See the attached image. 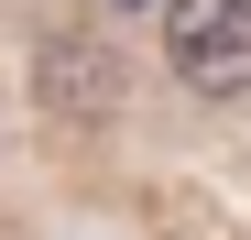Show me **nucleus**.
I'll use <instances>...</instances> for the list:
<instances>
[{
  "mask_svg": "<svg viewBox=\"0 0 251 240\" xmlns=\"http://www.w3.org/2000/svg\"><path fill=\"white\" fill-rule=\"evenodd\" d=\"M164 55L197 98L251 88V0H164Z\"/></svg>",
  "mask_w": 251,
  "mask_h": 240,
  "instance_id": "nucleus-1",
  "label": "nucleus"
},
{
  "mask_svg": "<svg viewBox=\"0 0 251 240\" xmlns=\"http://www.w3.org/2000/svg\"><path fill=\"white\" fill-rule=\"evenodd\" d=\"M109 76H120V66H109L99 44H55V55H44V98H55V109H76V120H99V109L120 98Z\"/></svg>",
  "mask_w": 251,
  "mask_h": 240,
  "instance_id": "nucleus-2",
  "label": "nucleus"
}]
</instances>
